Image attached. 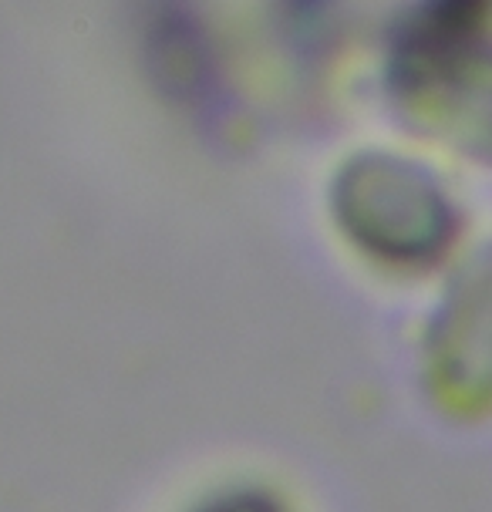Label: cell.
Returning <instances> with one entry per match:
<instances>
[{"label":"cell","instance_id":"cell-1","mask_svg":"<svg viewBox=\"0 0 492 512\" xmlns=\"http://www.w3.org/2000/svg\"><path fill=\"white\" fill-rule=\"evenodd\" d=\"M354 186L364 189L351 192L344 199V216L358 240L388 260H425L445 243L449 230V213L442 199L432 196L422 179H412V172L395 169V199L388 196L385 176L364 166V176L354 179Z\"/></svg>","mask_w":492,"mask_h":512},{"label":"cell","instance_id":"cell-2","mask_svg":"<svg viewBox=\"0 0 492 512\" xmlns=\"http://www.w3.org/2000/svg\"><path fill=\"white\" fill-rule=\"evenodd\" d=\"M209 512H280V509L263 496H233V499L216 502Z\"/></svg>","mask_w":492,"mask_h":512}]
</instances>
